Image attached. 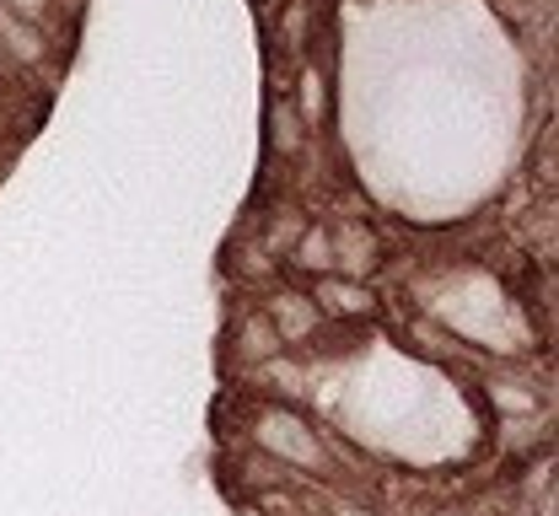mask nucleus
<instances>
[{
	"instance_id": "423d86ee",
	"label": "nucleus",
	"mask_w": 559,
	"mask_h": 516,
	"mask_svg": "<svg viewBox=\"0 0 559 516\" xmlns=\"http://www.w3.org/2000/svg\"><path fill=\"white\" fill-rule=\"evenodd\" d=\"M285 264H290L296 275H307V280H323V275H334V242H329V226H323V221H307V226H301V237L290 242Z\"/></svg>"
},
{
	"instance_id": "f8f14e48",
	"label": "nucleus",
	"mask_w": 559,
	"mask_h": 516,
	"mask_svg": "<svg viewBox=\"0 0 559 516\" xmlns=\"http://www.w3.org/2000/svg\"><path fill=\"white\" fill-rule=\"evenodd\" d=\"M0 11H11L16 22L44 27V22H49V11H55V0H0Z\"/></svg>"
},
{
	"instance_id": "1a4fd4ad",
	"label": "nucleus",
	"mask_w": 559,
	"mask_h": 516,
	"mask_svg": "<svg viewBox=\"0 0 559 516\" xmlns=\"http://www.w3.org/2000/svg\"><path fill=\"white\" fill-rule=\"evenodd\" d=\"M489 404L500 415H538V387H527L516 376H500V382H489Z\"/></svg>"
},
{
	"instance_id": "f257e3e1",
	"label": "nucleus",
	"mask_w": 559,
	"mask_h": 516,
	"mask_svg": "<svg viewBox=\"0 0 559 516\" xmlns=\"http://www.w3.org/2000/svg\"><path fill=\"white\" fill-rule=\"evenodd\" d=\"M248 436L253 446L280 463V468H296V473H329V442L312 420H301L296 409L285 404H264L253 420H248Z\"/></svg>"
},
{
	"instance_id": "2eb2a0df",
	"label": "nucleus",
	"mask_w": 559,
	"mask_h": 516,
	"mask_svg": "<svg viewBox=\"0 0 559 516\" xmlns=\"http://www.w3.org/2000/svg\"><path fill=\"white\" fill-rule=\"evenodd\" d=\"M5 71H11V65H5V55H0V75H5Z\"/></svg>"
},
{
	"instance_id": "9d476101",
	"label": "nucleus",
	"mask_w": 559,
	"mask_h": 516,
	"mask_svg": "<svg viewBox=\"0 0 559 516\" xmlns=\"http://www.w3.org/2000/svg\"><path fill=\"white\" fill-rule=\"evenodd\" d=\"M301 141H307V124L296 119V108H290V103H275V108H270V146H275L280 156H296Z\"/></svg>"
},
{
	"instance_id": "f03ea898",
	"label": "nucleus",
	"mask_w": 559,
	"mask_h": 516,
	"mask_svg": "<svg viewBox=\"0 0 559 516\" xmlns=\"http://www.w3.org/2000/svg\"><path fill=\"white\" fill-rule=\"evenodd\" d=\"M329 242H334V275H345V280H371V275L382 269V237H377L371 221L345 216V221L329 226Z\"/></svg>"
},
{
	"instance_id": "0eeeda50",
	"label": "nucleus",
	"mask_w": 559,
	"mask_h": 516,
	"mask_svg": "<svg viewBox=\"0 0 559 516\" xmlns=\"http://www.w3.org/2000/svg\"><path fill=\"white\" fill-rule=\"evenodd\" d=\"M0 55H5V65H44L55 49H49L44 27L16 22L11 11H0Z\"/></svg>"
},
{
	"instance_id": "39448f33",
	"label": "nucleus",
	"mask_w": 559,
	"mask_h": 516,
	"mask_svg": "<svg viewBox=\"0 0 559 516\" xmlns=\"http://www.w3.org/2000/svg\"><path fill=\"white\" fill-rule=\"evenodd\" d=\"M231 350H237V367H270V361H280V356H285L275 323H270L264 312H248V317L237 323V334H231Z\"/></svg>"
},
{
	"instance_id": "4468645a",
	"label": "nucleus",
	"mask_w": 559,
	"mask_h": 516,
	"mask_svg": "<svg viewBox=\"0 0 559 516\" xmlns=\"http://www.w3.org/2000/svg\"><path fill=\"white\" fill-rule=\"evenodd\" d=\"M436 516H468V512H463V506H441Z\"/></svg>"
},
{
	"instance_id": "ddd939ff",
	"label": "nucleus",
	"mask_w": 559,
	"mask_h": 516,
	"mask_svg": "<svg viewBox=\"0 0 559 516\" xmlns=\"http://www.w3.org/2000/svg\"><path fill=\"white\" fill-rule=\"evenodd\" d=\"M334 516H377V512L360 506V501H334Z\"/></svg>"
},
{
	"instance_id": "9b49d317",
	"label": "nucleus",
	"mask_w": 559,
	"mask_h": 516,
	"mask_svg": "<svg viewBox=\"0 0 559 516\" xmlns=\"http://www.w3.org/2000/svg\"><path fill=\"white\" fill-rule=\"evenodd\" d=\"M301 216H296V211H280L275 221H270V231H264V248H270V253H290V242H296V237H301Z\"/></svg>"
},
{
	"instance_id": "20e7f679",
	"label": "nucleus",
	"mask_w": 559,
	"mask_h": 516,
	"mask_svg": "<svg viewBox=\"0 0 559 516\" xmlns=\"http://www.w3.org/2000/svg\"><path fill=\"white\" fill-rule=\"evenodd\" d=\"M312 301H318V312L334 323H360V317H371V307H377V296H371V280H345V275H323V280H312Z\"/></svg>"
},
{
	"instance_id": "6e6552de",
	"label": "nucleus",
	"mask_w": 559,
	"mask_h": 516,
	"mask_svg": "<svg viewBox=\"0 0 559 516\" xmlns=\"http://www.w3.org/2000/svg\"><path fill=\"white\" fill-rule=\"evenodd\" d=\"M296 119L307 124V130H318L323 124V113H329V81H323V71L318 65H307L301 71V81H296Z\"/></svg>"
},
{
	"instance_id": "7ed1b4c3",
	"label": "nucleus",
	"mask_w": 559,
	"mask_h": 516,
	"mask_svg": "<svg viewBox=\"0 0 559 516\" xmlns=\"http://www.w3.org/2000/svg\"><path fill=\"white\" fill-rule=\"evenodd\" d=\"M264 317L275 323V334H280V345H285V350H296V345H312V339L329 328V317L318 312V301H312L307 291H280V296H270Z\"/></svg>"
}]
</instances>
